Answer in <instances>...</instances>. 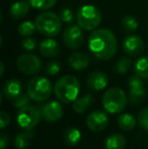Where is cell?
I'll return each mask as SVG.
<instances>
[{"label":"cell","mask_w":148,"mask_h":149,"mask_svg":"<svg viewBox=\"0 0 148 149\" xmlns=\"http://www.w3.org/2000/svg\"><path fill=\"white\" fill-rule=\"evenodd\" d=\"M90 52L99 60H110L118 50V43L115 35L108 29L93 31L88 38Z\"/></svg>","instance_id":"6da1fadb"},{"label":"cell","mask_w":148,"mask_h":149,"mask_svg":"<svg viewBox=\"0 0 148 149\" xmlns=\"http://www.w3.org/2000/svg\"><path fill=\"white\" fill-rule=\"evenodd\" d=\"M79 81L73 75H64L55 83L54 92L62 102L70 104L77 98L79 93Z\"/></svg>","instance_id":"7a4b0ae2"},{"label":"cell","mask_w":148,"mask_h":149,"mask_svg":"<svg viewBox=\"0 0 148 149\" xmlns=\"http://www.w3.org/2000/svg\"><path fill=\"white\" fill-rule=\"evenodd\" d=\"M62 20L60 16L51 11L42 12L37 16L35 24L37 30L46 37H56L62 29Z\"/></svg>","instance_id":"3957f363"},{"label":"cell","mask_w":148,"mask_h":149,"mask_svg":"<svg viewBox=\"0 0 148 149\" xmlns=\"http://www.w3.org/2000/svg\"><path fill=\"white\" fill-rule=\"evenodd\" d=\"M77 24L84 31H93L101 22V13L94 5H83L77 11Z\"/></svg>","instance_id":"277c9868"},{"label":"cell","mask_w":148,"mask_h":149,"mask_svg":"<svg viewBox=\"0 0 148 149\" xmlns=\"http://www.w3.org/2000/svg\"><path fill=\"white\" fill-rule=\"evenodd\" d=\"M103 107L110 114H119L127 104V96L124 90L119 87L108 89L103 95Z\"/></svg>","instance_id":"5b68a950"},{"label":"cell","mask_w":148,"mask_h":149,"mask_svg":"<svg viewBox=\"0 0 148 149\" xmlns=\"http://www.w3.org/2000/svg\"><path fill=\"white\" fill-rule=\"evenodd\" d=\"M26 92L35 102H45L52 93V84L49 79L44 76L34 77L28 82Z\"/></svg>","instance_id":"8992f818"},{"label":"cell","mask_w":148,"mask_h":149,"mask_svg":"<svg viewBox=\"0 0 148 149\" xmlns=\"http://www.w3.org/2000/svg\"><path fill=\"white\" fill-rule=\"evenodd\" d=\"M42 113L37 107L26 106L22 108L17 114V124L24 130L34 129L41 121Z\"/></svg>","instance_id":"52a82bcc"},{"label":"cell","mask_w":148,"mask_h":149,"mask_svg":"<svg viewBox=\"0 0 148 149\" xmlns=\"http://www.w3.org/2000/svg\"><path fill=\"white\" fill-rule=\"evenodd\" d=\"M16 66L20 72L26 75H35L40 72L42 68V61L33 54L20 55L16 60Z\"/></svg>","instance_id":"ba28073f"},{"label":"cell","mask_w":148,"mask_h":149,"mask_svg":"<svg viewBox=\"0 0 148 149\" xmlns=\"http://www.w3.org/2000/svg\"><path fill=\"white\" fill-rule=\"evenodd\" d=\"M129 87H130V94L129 98L132 104H139L144 100L146 89L144 86V82L142 80V77L135 74L131 76L129 79Z\"/></svg>","instance_id":"9c48e42d"},{"label":"cell","mask_w":148,"mask_h":149,"mask_svg":"<svg viewBox=\"0 0 148 149\" xmlns=\"http://www.w3.org/2000/svg\"><path fill=\"white\" fill-rule=\"evenodd\" d=\"M63 42L67 48L76 50L83 44V33L81 28L77 26H68L63 31Z\"/></svg>","instance_id":"30bf717a"},{"label":"cell","mask_w":148,"mask_h":149,"mask_svg":"<svg viewBox=\"0 0 148 149\" xmlns=\"http://www.w3.org/2000/svg\"><path fill=\"white\" fill-rule=\"evenodd\" d=\"M42 118L46 122L49 123H54V122L59 121L63 116V108L61 104L58 102H50L42 106L41 108Z\"/></svg>","instance_id":"8fae6325"},{"label":"cell","mask_w":148,"mask_h":149,"mask_svg":"<svg viewBox=\"0 0 148 149\" xmlns=\"http://www.w3.org/2000/svg\"><path fill=\"white\" fill-rule=\"evenodd\" d=\"M86 125L91 131L101 132L109 125V117L101 111H94L87 116Z\"/></svg>","instance_id":"7c38bea8"},{"label":"cell","mask_w":148,"mask_h":149,"mask_svg":"<svg viewBox=\"0 0 148 149\" xmlns=\"http://www.w3.org/2000/svg\"><path fill=\"white\" fill-rule=\"evenodd\" d=\"M125 53L130 56H138L144 51V42L139 36L130 35L125 39L123 43Z\"/></svg>","instance_id":"4fadbf2b"},{"label":"cell","mask_w":148,"mask_h":149,"mask_svg":"<svg viewBox=\"0 0 148 149\" xmlns=\"http://www.w3.org/2000/svg\"><path fill=\"white\" fill-rule=\"evenodd\" d=\"M3 95H5L8 100H15L19 94L22 93V85L18 79L11 78L9 80L5 81L3 85Z\"/></svg>","instance_id":"5bb4252c"},{"label":"cell","mask_w":148,"mask_h":149,"mask_svg":"<svg viewBox=\"0 0 148 149\" xmlns=\"http://www.w3.org/2000/svg\"><path fill=\"white\" fill-rule=\"evenodd\" d=\"M39 51L44 57H56L60 54V45L53 39L44 40L40 44Z\"/></svg>","instance_id":"9a60e30c"},{"label":"cell","mask_w":148,"mask_h":149,"mask_svg":"<svg viewBox=\"0 0 148 149\" xmlns=\"http://www.w3.org/2000/svg\"><path fill=\"white\" fill-rule=\"evenodd\" d=\"M87 86L92 90H101L108 85V76L101 71H94L87 78Z\"/></svg>","instance_id":"2e32d148"},{"label":"cell","mask_w":148,"mask_h":149,"mask_svg":"<svg viewBox=\"0 0 148 149\" xmlns=\"http://www.w3.org/2000/svg\"><path fill=\"white\" fill-rule=\"evenodd\" d=\"M31 6L32 4L30 0H22V1L14 2L10 6V15L14 19H22L28 13Z\"/></svg>","instance_id":"e0dca14e"},{"label":"cell","mask_w":148,"mask_h":149,"mask_svg":"<svg viewBox=\"0 0 148 149\" xmlns=\"http://www.w3.org/2000/svg\"><path fill=\"white\" fill-rule=\"evenodd\" d=\"M69 65L76 71H80L87 68L89 65V58L86 54L81 52H74L68 58Z\"/></svg>","instance_id":"ac0fdd59"},{"label":"cell","mask_w":148,"mask_h":149,"mask_svg":"<svg viewBox=\"0 0 148 149\" xmlns=\"http://www.w3.org/2000/svg\"><path fill=\"white\" fill-rule=\"evenodd\" d=\"M36 132L33 129L26 130L24 132L18 133L14 138V146L17 149H26L30 145L31 139L35 136Z\"/></svg>","instance_id":"d6986e66"},{"label":"cell","mask_w":148,"mask_h":149,"mask_svg":"<svg viewBox=\"0 0 148 149\" xmlns=\"http://www.w3.org/2000/svg\"><path fill=\"white\" fill-rule=\"evenodd\" d=\"M93 97L90 93L85 94L84 96L80 98H76L73 102V110L77 114H82L84 113L89 107L92 104Z\"/></svg>","instance_id":"ffe728a7"},{"label":"cell","mask_w":148,"mask_h":149,"mask_svg":"<svg viewBox=\"0 0 148 149\" xmlns=\"http://www.w3.org/2000/svg\"><path fill=\"white\" fill-rule=\"evenodd\" d=\"M126 146V139L123 135L119 133L112 134L106 140L107 149H124Z\"/></svg>","instance_id":"44dd1931"},{"label":"cell","mask_w":148,"mask_h":149,"mask_svg":"<svg viewBox=\"0 0 148 149\" xmlns=\"http://www.w3.org/2000/svg\"><path fill=\"white\" fill-rule=\"evenodd\" d=\"M63 135L65 143H67L70 146L77 145L81 140V133L76 128H67L64 131Z\"/></svg>","instance_id":"7402d4cb"},{"label":"cell","mask_w":148,"mask_h":149,"mask_svg":"<svg viewBox=\"0 0 148 149\" xmlns=\"http://www.w3.org/2000/svg\"><path fill=\"white\" fill-rule=\"evenodd\" d=\"M118 125L124 131H130L136 126V119L130 114H123L118 118Z\"/></svg>","instance_id":"603a6c76"},{"label":"cell","mask_w":148,"mask_h":149,"mask_svg":"<svg viewBox=\"0 0 148 149\" xmlns=\"http://www.w3.org/2000/svg\"><path fill=\"white\" fill-rule=\"evenodd\" d=\"M135 72L142 78L148 79V57H141L135 62Z\"/></svg>","instance_id":"cb8c5ba5"},{"label":"cell","mask_w":148,"mask_h":149,"mask_svg":"<svg viewBox=\"0 0 148 149\" xmlns=\"http://www.w3.org/2000/svg\"><path fill=\"white\" fill-rule=\"evenodd\" d=\"M36 30V24H33L30 20H26V22H24L19 24V26H18V33L20 36H22V37H31Z\"/></svg>","instance_id":"d4e9b609"},{"label":"cell","mask_w":148,"mask_h":149,"mask_svg":"<svg viewBox=\"0 0 148 149\" xmlns=\"http://www.w3.org/2000/svg\"><path fill=\"white\" fill-rule=\"evenodd\" d=\"M131 66V61L127 57H122L117 61L116 65H115V70L119 74H126L129 71Z\"/></svg>","instance_id":"484cf974"},{"label":"cell","mask_w":148,"mask_h":149,"mask_svg":"<svg viewBox=\"0 0 148 149\" xmlns=\"http://www.w3.org/2000/svg\"><path fill=\"white\" fill-rule=\"evenodd\" d=\"M122 26L126 31L131 33L138 28V22L133 15H126L122 19Z\"/></svg>","instance_id":"4316f807"},{"label":"cell","mask_w":148,"mask_h":149,"mask_svg":"<svg viewBox=\"0 0 148 149\" xmlns=\"http://www.w3.org/2000/svg\"><path fill=\"white\" fill-rule=\"evenodd\" d=\"M33 7L37 9H49L56 4L57 0H30Z\"/></svg>","instance_id":"83f0119b"},{"label":"cell","mask_w":148,"mask_h":149,"mask_svg":"<svg viewBox=\"0 0 148 149\" xmlns=\"http://www.w3.org/2000/svg\"><path fill=\"white\" fill-rule=\"evenodd\" d=\"M138 124L141 129L148 131V108L141 110L138 114Z\"/></svg>","instance_id":"f1b7e54d"},{"label":"cell","mask_w":148,"mask_h":149,"mask_svg":"<svg viewBox=\"0 0 148 149\" xmlns=\"http://www.w3.org/2000/svg\"><path fill=\"white\" fill-rule=\"evenodd\" d=\"M30 98L31 97L28 94V92H26V93L19 94L15 100H13V106L18 109H22V108H24V107H26L28 104V102H30Z\"/></svg>","instance_id":"f546056e"},{"label":"cell","mask_w":148,"mask_h":149,"mask_svg":"<svg viewBox=\"0 0 148 149\" xmlns=\"http://www.w3.org/2000/svg\"><path fill=\"white\" fill-rule=\"evenodd\" d=\"M60 69H61V65H60L59 62H57V61H51L46 66V73L48 75L54 76V75L58 74L60 72Z\"/></svg>","instance_id":"4dcf8cb0"},{"label":"cell","mask_w":148,"mask_h":149,"mask_svg":"<svg viewBox=\"0 0 148 149\" xmlns=\"http://www.w3.org/2000/svg\"><path fill=\"white\" fill-rule=\"evenodd\" d=\"M60 18H61L62 22H66V24H71L74 19V14L72 12V10L70 8H62L60 10Z\"/></svg>","instance_id":"1f68e13d"},{"label":"cell","mask_w":148,"mask_h":149,"mask_svg":"<svg viewBox=\"0 0 148 149\" xmlns=\"http://www.w3.org/2000/svg\"><path fill=\"white\" fill-rule=\"evenodd\" d=\"M22 47H24V49L26 50V51H33V50L36 49L37 42H36V40L33 39V38L26 37V39L22 41Z\"/></svg>","instance_id":"d6a6232c"},{"label":"cell","mask_w":148,"mask_h":149,"mask_svg":"<svg viewBox=\"0 0 148 149\" xmlns=\"http://www.w3.org/2000/svg\"><path fill=\"white\" fill-rule=\"evenodd\" d=\"M10 123V117L5 111H1L0 112V128L4 129L6 128Z\"/></svg>","instance_id":"836d02e7"},{"label":"cell","mask_w":148,"mask_h":149,"mask_svg":"<svg viewBox=\"0 0 148 149\" xmlns=\"http://www.w3.org/2000/svg\"><path fill=\"white\" fill-rule=\"evenodd\" d=\"M8 142H9V138H8V136L4 133L0 134V148L5 149L8 146Z\"/></svg>","instance_id":"e575fe53"},{"label":"cell","mask_w":148,"mask_h":149,"mask_svg":"<svg viewBox=\"0 0 148 149\" xmlns=\"http://www.w3.org/2000/svg\"><path fill=\"white\" fill-rule=\"evenodd\" d=\"M0 67H1V72H0V75H3L4 74V64H3V62H1L0 63Z\"/></svg>","instance_id":"d590c367"}]
</instances>
